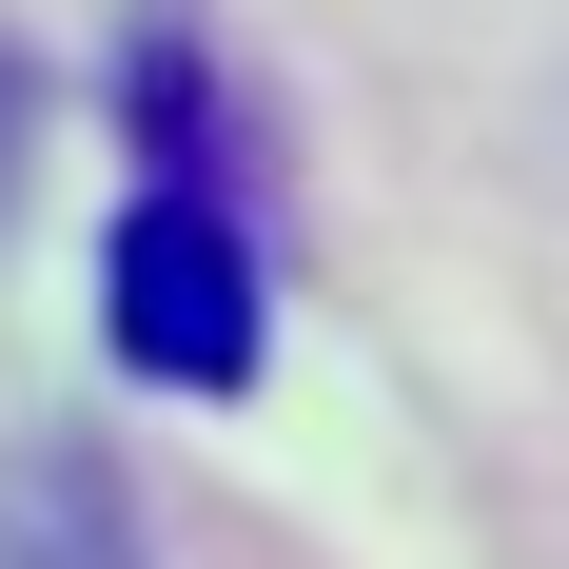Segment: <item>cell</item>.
Returning <instances> with one entry per match:
<instances>
[{
	"mask_svg": "<svg viewBox=\"0 0 569 569\" xmlns=\"http://www.w3.org/2000/svg\"><path fill=\"white\" fill-rule=\"evenodd\" d=\"M99 315H118V373H158V393H256V335H276L256 315V236L217 197H138Z\"/></svg>",
	"mask_w": 569,
	"mask_h": 569,
	"instance_id": "1",
	"label": "cell"
},
{
	"mask_svg": "<svg viewBox=\"0 0 569 569\" xmlns=\"http://www.w3.org/2000/svg\"><path fill=\"white\" fill-rule=\"evenodd\" d=\"M20 138H40V79H20V59H0V177H20Z\"/></svg>",
	"mask_w": 569,
	"mask_h": 569,
	"instance_id": "2",
	"label": "cell"
}]
</instances>
